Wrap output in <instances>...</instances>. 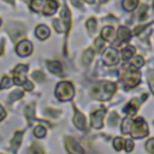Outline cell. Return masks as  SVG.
I'll return each mask as SVG.
<instances>
[{"instance_id":"1","label":"cell","mask_w":154,"mask_h":154,"mask_svg":"<svg viewBox=\"0 0 154 154\" xmlns=\"http://www.w3.org/2000/svg\"><path fill=\"white\" fill-rule=\"evenodd\" d=\"M117 90V84L108 81H101L91 89V96L99 100L109 99Z\"/></svg>"},{"instance_id":"2","label":"cell","mask_w":154,"mask_h":154,"mask_svg":"<svg viewBox=\"0 0 154 154\" xmlns=\"http://www.w3.org/2000/svg\"><path fill=\"white\" fill-rule=\"evenodd\" d=\"M122 81L128 88H132L140 83V72L132 66H124L122 70Z\"/></svg>"},{"instance_id":"3","label":"cell","mask_w":154,"mask_h":154,"mask_svg":"<svg viewBox=\"0 0 154 154\" xmlns=\"http://www.w3.org/2000/svg\"><path fill=\"white\" fill-rule=\"evenodd\" d=\"M75 89L70 82H60L57 85L55 95L60 101H69L73 97Z\"/></svg>"},{"instance_id":"4","label":"cell","mask_w":154,"mask_h":154,"mask_svg":"<svg viewBox=\"0 0 154 154\" xmlns=\"http://www.w3.org/2000/svg\"><path fill=\"white\" fill-rule=\"evenodd\" d=\"M130 132L135 138H141L148 135V126L143 120V118H137L135 122H132Z\"/></svg>"},{"instance_id":"5","label":"cell","mask_w":154,"mask_h":154,"mask_svg":"<svg viewBox=\"0 0 154 154\" xmlns=\"http://www.w3.org/2000/svg\"><path fill=\"white\" fill-rule=\"evenodd\" d=\"M65 146H66V150L70 154H84V150L82 148V146L71 136H67L65 140Z\"/></svg>"},{"instance_id":"6","label":"cell","mask_w":154,"mask_h":154,"mask_svg":"<svg viewBox=\"0 0 154 154\" xmlns=\"http://www.w3.org/2000/svg\"><path fill=\"white\" fill-rule=\"evenodd\" d=\"M28 72V66L26 65H23V64H19L16 66V69L13 70V82L14 84H23L26 79L24 77V75Z\"/></svg>"},{"instance_id":"7","label":"cell","mask_w":154,"mask_h":154,"mask_svg":"<svg viewBox=\"0 0 154 154\" xmlns=\"http://www.w3.org/2000/svg\"><path fill=\"white\" fill-rule=\"evenodd\" d=\"M105 114H106V109H105V108H100V109L95 111V112L91 114V118H90L91 125H93L94 128H96V129L102 128Z\"/></svg>"},{"instance_id":"8","label":"cell","mask_w":154,"mask_h":154,"mask_svg":"<svg viewBox=\"0 0 154 154\" xmlns=\"http://www.w3.org/2000/svg\"><path fill=\"white\" fill-rule=\"evenodd\" d=\"M16 52L20 57H28L32 52V45H31V42H29L28 40L20 41L17 45V47H16Z\"/></svg>"},{"instance_id":"9","label":"cell","mask_w":154,"mask_h":154,"mask_svg":"<svg viewBox=\"0 0 154 154\" xmlns=\"http://www.w3.org/2000/svg\"><path fill=\"white\" fill-rule=\"evenodd\" d=\"M130 37H131V34H130L129 29H126L124 26H120L118 29V31H117V41L113 43V46H116V47L120 46V45L128 42L130 40Z\"/></svg>"},{"instance_id":"10","label":"cell","mask_w":154,"mask_h":154,"mask_svg":"<svg viewBox=\"0 0 154 154\" xmlns=\"http://www.w3.org/2000/svg\"><path fill=\"white\" fill-rule=\"evenodd\" d=\"M147 96H148V94H144L141 99H132V100L126 105V107L124 108V112H125V113H128L129 116H135V114H136V112H137V108H138L140 102H142L143 100H146V99H147Z\"/></svg>"},{"instance_id":"11","label":"cell","mask_w":154,"mask_h":154,"mask_svg":"<svg viewBox=\"0 0 154 154\" xmlns=\"http://www.w3.org/2000/svg\"><path fill=\"white\" fill-rule=\"evenodd\" d=\"M103 60L106 63V65L112 66L116 65L118 63V53L114 48H107L105 54H103Z\"/></svg>"},{"instance_id":"12","label":"cell","mask_w":154,"mask_h":154,"mask_svg":"<svg viewBox=\"0 0 154 154\" xmlns=\"http://www.w3.org/2000/svg\"><path fill=\"white\" fill-rule=\"evenodd\" d=\"M73 123L75 125L81 129V130H85L87 129V123H85V117L77 109L75 108V117H73Z\"/></svg>"},{"instance_id":"13","label":"cell","mask_w":154,"mask_h":154,"mask_svg":"<svg viewBox=\"0 0 154 154\" xmlns=\"http://www.w3.org/2000/svg\"><path fill=\"white\" fill-rule=\"evenodd\" d=\"M57 7H58V2L55 0H47L43 6V13L46 16H51L55 12Z\"/></svg>"},{"instance_id":"14","label":"cell","mask_w":154,"mask_h":154,"mask_svg":"<svg viewBox=\"0 0 154 154\" xmlns=\"http://www.w3.org/2000/svg\"><path fill=\"white\" fill-rule=\"evenodd\" d=\"M47 66L48 70L55 75H61L63 73V66L58 60H52V61H47Z\"/></svg>"},{"instance_id":"15","label":"cell","mask_w":154,"mask_h":154,"mask_svg":"<svg viewBox=\"0 0 154 154\" xmlns=\"http://www.w3.org/2000/svg\"><path fill=\"white\" fill-rule=\"evenodd\" d=\"M35 34H36V36H37L40 40H46V38L49 36L51 31H49V29H48L46 25H38V26L36 28V30H35Z\"/></svg>"},{"instance_id":"16","label":"cell","mask_w":154,"mask_h":154,"mask_svg":"<svg viewBox=\"0 0 154 154\" xmlns=\"http://www.w3.org/2000/svg\"><path fill=\"white\" fill-rule=\"evenodd\" d=\"M114 34H116V31H114V29L112 26H105L101 30V36H102V38L105 41H111L113 38Z\"/></svg>"},{"instance_id":"17","label":"cell","mask_w":154,"mask_h":154,"mask_svg":"<svg viewBox=\"0 0 154 154\" xmlns=\"http://www.w3.org/2000/svg\"><path fill=\"white\" fill-rule=\"evenodd\" d=\"M93 58H94V51H93V49H90V48H88L87 51H84V52H83L82 61H83V64H84V65H89V64L91 63Z\"/></svg>"},{"instance_id":"18","label":"cell","mask_w":154,"mask_h":154,"mask_svg":"<svg viewBox=\"0 0 154 154\" xmlns=\"http://www.w3.org/2000/svg\"><path fill=\"white\" fill-rule=\"evenodd\" d=\"M22 138H23V132L22 131H18V132L14 134V137L12 138V142H11V147H12L13 150H16L19 147V144L22 142Z\"/></svg>"},{"instance_id":"19","label":"cell","mask_w":154,"mask_h":154,"mask_svg":"<svg viewBox=\"0 0 154 154\" xmlns=\"http://www.w3.org/2000/svg\"><path fill=\"white\" fill-rule=\"evenodd\" d=\"M138 5V0H124L123 1V7L126 11H134Z\"/></svg>"},{"instance_id":"20","label":"cell","mask_w":154,"mask_h":154,"mask_svg":"<svg viewBox=\"0 0 154 154\" xmlns=\"http://www.w3.org/2000/svg\"><path fill=\"white\" fill-rule=\"evenodd\" d=\"M135 54V48L134 47H126L122 51V57H123V60H129L130 58H132V55Z\"/></svg>"},{"instance_id":"21","label":"cell","mask_w":154,"mask_h":154,"mask_svg":"<svg viewBox=\"0 0 154 154\" xmlns=\"http://www.w3.org/2000/svg\"><path fill=\"white\" fill-rule=\"evenodd\" d=\"M131 125H132V122H131V119H129V118L124 119V120H123L122 131H123L124 134H128V132H130V130H131Z\"/></svg>"},{"instance_id":"22","label":"cell","mask_w":154,"mask_h":154,"mask_svg":"<svg viewBox=\"0 0 154 154\" xmlns=\"http://www.w3.org/2000/svg\"><path fill=\"white\" fill-rule=\"evenodd\" d=\"M96 25H97V23H96V20L94 18H90V19L87 20V29L89 30V34H93L95 31Z\"/></svg>"},{"instance_id":"23","label":"cell","mask_w":154,"mask_h":154,"mask_svg":"<svg viewBox=\"0 0 154 154\" xmlns=\"http://www.w3.org/2000/svg\"><path fill=\"white\" fill-rule=\"evenodd\" d=\"M23 96V91L22 90H14L10 94V97H8V102H13L18 99H20Z\"/></svg>"},{"instance_id":"24","label":"cell","mask_w":154,"mask_h":154,"mask_svg":"<svg viewBox=\"0 0 154 154\" xmlns=\"http://www.w3.org/2000/svg\"><path fill=\"white\" fill-rule=\"evenodd\" d=\"M34 135H35L36 137H38V138L45 137V135H46V129H45L42 125H37V126L34 129Z\"/></svg>"},{"instance_id":"25","label":"cell","mask_w":154,"mask_h":154,"mask_svg":"<svg viewBox=\"0 0 154 154\" xmlns=\"http://www.w3.org/2000/svg\"><path fill=\"white\" fill-rule=\"evenodd\" d=\"M42 5H43V0H31V1H30V7H31V10H34V11H36V12L41 10Z\"/></svg>"},{"instance_id":"26","label":"cell","mask_w":154,"mask_h":154,"mask_svg":"<svg viewBox=\"0 0 154 154\" xmlns=\"http://www.w3.org/2000/svg\"><path fill=\"white\" fill-rule=\"evenodd\" d=\"M11 85H12V81H11V78L7 77V76L2 77L1 83H0V89H6V88H10Z\"/></svg>"},{"instance_id":"27","label":"cell","mask_w":154,"mask_h":154,"mask_svg":"<svg viewBox=\"0 0 154 154\" xmlns=\"http://www.w3.org/2000/svg\"><path fill=\"white\" fill-rule=\"evenodd\" d=\"M94 46H95L96 52H100L105 47V40L101 38V37H96V40L94 41Z\"/></svg>"},{"instance_id":"28","label":"cell","mask_w":154,"mask_h":154,"mask_svg":"<svg viewBox=\"0 0 154 154\" xmlns=\"http://www.w3.org/2000/svg\"><path fill=\"white\" fill-rule=\"evenodd\" d=\"M124 142H125V141H124L122 137H117V138L114 140V142H113V143H114V144H113V146H114V149H116V150H122L123 147H124Z\"/></svg>"},{"instance_id":"29","label":"cell","mask_w":154,"mask_h":154,"mask_svg":"<svg viewBox=\"0 0 154 154\" xmlns=\"http://www.w3.org/2000/svg\"><path fill=\"white\" fill-rule=\"evenodd\" d=\"M29 154H43V150L41 149V147H38L37 144H32L29 149Z\"/></svg>"},{"instance_id":"30","label":"cell","mask_w":154,"mask_h":154,"mask_svg":"<svg viewBox=\"0 0 154 154\" xmlns=\"http://www.w3.org/2000/svg\"><path fill=\"white\" fill-rule=\"evenodd\" d=\"M146 149H147L150 154H154V137L147 141V143H146Z\"/></svg>"},{"instance_id":"31","label":"cell","mask_w":154,"mask_h":154,"mask_svg":"<svg viewBox=\"0 0 154 154\" xmlns=\"http://www.w3.org/2000/svg\"><path fill=\"white\" fill-rule=\"evenodd\" d=\"M32 78H34L35 81H37V82H43V81H45V75H43L41 71H35V72L32 73Z\"/></svg>"},{"instance_id":"32","label":"cell","mask_w":154,"mask_h":154,"mask_svg":"<svg viewBox=\"0 0 154 154\" xmlns=\"http://www.w3.org/2000/svg\"><path fill=\"white\" fill-rule=\"evenodd\" d=\"M34 111H35V108H34L32 105H30V106H28L25 108V114H26V118L28 119H32L34 118Z\"/></svg>"},{"instance_id":"33","label":"cell","mask_w":154,"mask_h":154,"mask_svg":"<svg viewBox=\"0 0 154 154\" xmlns=\"http://www.w3.org/2000/svg\"><path fill=\"white\" fill-rule=\"evenodd\" d=\"M118 119H119L118 114L114 113V112H112L111 116H109V118H108V123H109V125H116V124L118 123Z\"/></svg>"},{"instance_id":"34","label":"cell","mask_w":154,"mask_h":154,"mask_svg":"<svg viewBox=\"0 0 154 154\" xmlns=\"http://www.w3.org/2000/svg\"><path fill=\"white\" fill-rule=\"evenodd\" d=\"M132 64L135 65V67H141L144 64V60H143L142 57H135L134 60H132Z\"/></svg>"},{"instance_id":"35","label":"cell","mask_w":154,"mask_h":154,"mask_svg":"<svg viewBox=\"0 0 154 154\" xmlns=\"http://www.w3.org/2000/svg\"><path fill=\"white\" fill-rule=\"evenodd\" d=\"M124 147H125V150L129 153V152H131L134 149V142L131 140H126L124 142Z\"/></svg>"},{"instance_id":"36","label":"cell","mask_w":154,"mask_h":154,"mask_svg":"<svg viewBox=\"0 0 154 154\" xmlns=\"http://www.w3.org/2000/svg\"><path fill=\"white\" fill-rule=\"evenodd\" d=\"M23 85H24V89H25V90H32V88H34L32 83L29 82V81H25V82L23 83Z\"/></svg>"},{"instance_id":"37","label":"cell","mask_w":154,"mask_h":154,"mask_svg":"<svg viewBox=\"0 0 154 154\" xmlns=\"http://www.w3.org/2000/svg\"><path fill=\"white\" fill-rule=\"evenodd\" d=\"M6 117V111L2 108V106L0 105V120H2Z\"/></svg>"},{"instance_id":"38","label":"cell","mask_w":154,"mask_h":154,"mask_svg":"<svg viewBox=\"0 0 154 154\" xmlns=\"http://www.w3.org/2000/svg\"><path fill=\"white\" fill-rule=\"evenodd\" d=\"M47 113L52 114V117H57V116L59 114V112H58V111H54V109H52V108H48V109H47Z\"/></svg>"},{"instance_id":"39","label":"cell","mask_w":154,"mask_h":154,"mask_svg":"<svg viewBox=\"0 0 154 154\" xmlns=\"http://www.w3.org/2000/svg\"><path fill=\"white\" fill-rule=\"evenodd\" d=\"M150 84H152V89H153V91H154V76L150 78Z\"/></svg>"},{"instance_id":"40","label":"cell","mask_w":154,"mask_h":154,"mask_svg":"<svg viewBox=\"0 0 154 154\" xmlns=\"http://www.w3.org/2000/svg\"><path fill=\"white\" fill-rule=\"evenodd\" d=\"M84 1H88L89 4H93V2H94V0H84Z\"/></svg>"},{"instance_id":"41","label":"cell","mask_w":154,"mask_h":154,"mask_svg":"<svg viewBox=\"0 0 154 154\" xmlns=\"http://www.w3.org/2000/svg\"><path fill=\"white\" fill-rule=\"evenodd\" d=\"M1 53H2V46L0 45V54H1Z\"/></svg>"},{"instance_id":"42","label":"cell","mask_w":154,"mask_h":154,"mask_svg":"<svg viewBox=\"0 0 154 154\" xmlns=\"http://www.w3.org/2000/svg\"><path fill=\"white\" fill-rule=\"evenodd\" d=\"M6 1H8V2H11V4L13 2V0H6Z\"/></svg>"},{"instance_id":"43","label":"cell","mask_w":154,"mask_h":154,"mask_svg":"<svg viewBox=\"0 0 154 154\" xmlns=\"http://www.w3.org/2000/svg\"><path fill=\"white\" fill-rule=\"evenodd\" d=\"M100 1H101V2H105V1H107V0H100Z\"/></svg>"},{"instance_id":"44","label":"cell","mask_w":154,"mask_h":154,"mask_svg":"<svg viewBox=\"0 0 154 154\" xmlns=\"http://www.w3.org/2000/svg\"><path fill=\"white\" fill-rule=\"evenodd\" d=\"M153 7H154V2H153Z\"/></svg>"},{"instance_id":"45","label":"cell","mask_w":154,"mask_h":154,"mask_svg":"<svg viewBox=\"0 0 154 154\" xmlns=\"http://www.w3.org/2000/svg\"><path fill=\"white\" fill-rule=\"evenodd\" d=\"M0 24H1V20H0Z\"/></svg>"}]
</instances>
